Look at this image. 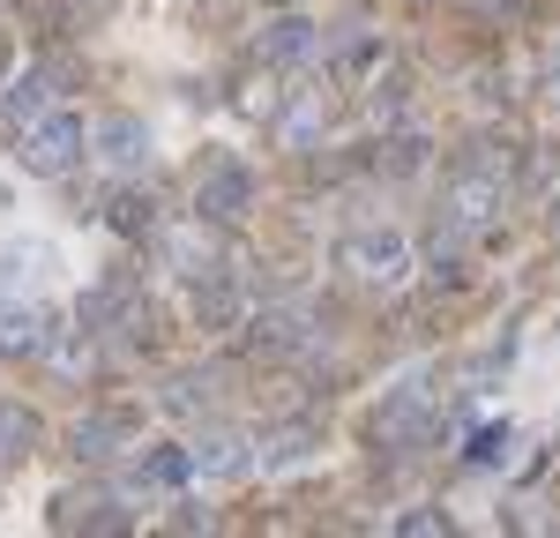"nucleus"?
<instances>
[{
  "instance_id": "f03ea898",
  "label": "nucleus",
  "mask_w": 560,
  "mask_h": 538,
  "mask_svg": "<svg viewBox=\"0 0 560 538\" xmlns=\"http://www.w3.org/2000/svg\"><path fill=\"white\" fill-rule=\"evenodd\" d=\"M23 173H38V179H52V173H68L75 157H83V120L75 113H45L38 128L23 134Z\"/></svg>"
},
{
  "instance_id": "4468645a",
  "label": "nucleus",
  "mask_w": 560,
  "mask_h": 538,
  "mask_svg": "<svg viewBox=\"0 0 560 538\" xmlns=\"http://www.w3.org/2000/svg\"><path fill=\"white\" fill-rule=\"evenodd\" d=\"M509 442H516L509 426H486V434L471 442V464H509Z\"/></svg>"
},
{
  "instance_id": "20e7f679",
  "label": "nucleus",
  "mask_w": 560,
  "mask_h": 538,
  "mask_svg": "<svg viewBox=\"0 0 560 538\" xmlns=\"http://www.w3.org/2000/svg\"><path fill=\"white\" fill-rule=\"evenodd\" d=\"M247 202H255V173L247 165H210L195 179V210L202 218H247Z\"/></svg>"
},
{
  "instance_id": "7ed1b4c3",
  "label": "nucleus",
  "mask_w": 560,
  "mask_h": 538,
  "mask_svg": "<svg viewBox=\"0 0 560 538\" xmlns=\"http://www.w3.org/2000/svg\"><path fill=\"white\" fill-rule=\"evenodd\" d=\"M337 262L351 277H366V284H396L404 269H411V247L396 239V232H351L345 247H337Z\"/></svg>"
},
{
  "instance_id": "6e6552de",
  "label": "nucleus",
  "mask_w": 560,
  "mask_h": 538,
  "mask_svg": "<svg viewBox=\"0 0 560 538\" xmlns=\"http://www.w3.org/2000/svg\"><path fill=\"white\" fill-rule=\"evenodd\" d=\"M187 456H195V471H240V464H247V442H240V434H210V442L187 448Z\"/></svg>"
},
{
  "instance_id": "1a4fd4ad",
  "label": "nucleus",
  "mask_w": 560,
  "mask_h": 538,
  "mask_svg": "<svg viewBox=\"0 0 560 538\" xmlns=\"http://www.w3.org/2000/svg\"><path fill=\"white\" fill-rule=\"evenodd\" d=\"M31 448H38V419L15 411V404H0V464L8 456H31Z\"/></svg>"
},
{
  "instance_id": "2eb2a0df",
  "label": "nucleus",
  "mask_w": 560,
  "mask_h": 538,
  "mask_svg": "<svg viewBox=\"0 0 560 538\" xmlns=\"http://www.w3.org/2000/svg\"><path fill=\"white\" fill-rule=\"evenodd\" d=\"M120 224H128V232H142V224H150V202H135V195H128V202H120Z\"/></svg>"
},
{
  "instance_id": "423d86ee",
  "label": "nucleus",
  "mask_w": 560,
  "mask_h": 538,
  "mask_svg": "<svg viewBox=\"0 0 560 538\" xmlns=\"http://www.w3.org/2000/svg\"><path fill=\"white\" fill-rule=\"evenodd\" d=\"M314 23H300V15H284V23H269V38H261V60H306L314 52Z\"/></svg>"
},
{
  "instance_id": "f8f14e48",
  "label": "nucleus",
  "mask_w": 560,
  "mask_h": 538,
  "mask_svg": "<svg viewBox=\"0 0 560 538\" xmlns=\"http://www.w3.org/2000/svg\"><path fill=\"white\" fill-rule=\"evenodd\" d=\"M38 344V314H0V352H31Z\"/></svg>"
},
{
  "instance_id": "f257e3e1",
  "label": "nucleus",
  "mask_w": 560,
  "mask_h": 538,
  "mask_svg": "<svg viewBox=\"0 0 560 538\" xmlns=\"http://www.w3.org/2000/svg\"><path fill=\"white\" fill-rule=\"evenodd\" d=\"M52 269H60V247H52L45 232H8V239H0V300L38 292Z\"/></svg>"
},
{
  "instance_id": "9b49d317",
  "label": "nucleus",
  "mask_w": 560,
  "mask_h": 538,
  "mask_svg": "<svg viewBox=\"0 0 560 538\" xmlns=\"http://www.w3.org/2000/svg\"><path fill=\"white\" fill-rule=\"evenodd\" d=\"M306 448H314V426H284V434H269L255 456H261V471H277V464H300Z\"/></svg>"
},
{
  "instance_id": "ddd939ff",
  "label": "nucleus",
  "mask_w": 560,
  "mask_h": 538,
  "mask_svg": "<svg viewBox=\"0 0 560 538\" xmlns=\"http://www.w3.org/2000/svg\"><path fill=\"white\" fill-rule=\"evenodd\" d=\"M322 128V97H300V105H292V113H284V142H292V150H300L306 134Z\"/></svg>"
},
{
  "instance_id": "0eeeda50",
  "label": "nucleus",
  "mask_w": 560,
  "mask_h": 538,
  "mask_svg": "<svg viewBox=\"0 0 560 538\" xmlns=\"http://www.w3.org/2000/svg\"><path fill=\"white\" fill-rule=\"evenodd\" d=\"M173 262H179V277H210L217 247H210V232H202V224H187V232H173Z\"/></svg>"
},
{
  "instance_id": "39448f33",
  "label": "nucleus",
  "mask_w": 560,
  "mask_h": 538,
  "mask_svg": "<svg viewBox=\"0 0 560 538\" xmlns=\"http://www.w3.org/2000/svg\"><path fill=\"white\" fill-rule=\"evenodd\" d=\"M97 142H105V165H142V157H150V128H142L135 113L97 120Z\"/></svg>"
},
{
  "instance_id": "9d476101",
  "label": "nucleus",
  "mask_w": 560,
  "mask_h": 538,
  "mask_svg": "<svg viewBox=\"0 0 560 538\" xmlns=\"http://www.w3.org/2000/svg\"><path fill=\"white\" fill-rule=\"evenodd\" d=\"M38 113H45V83H38V75L8 83V97H0V128H15V120H38Z\"/></svg>"
}]
</instances>
